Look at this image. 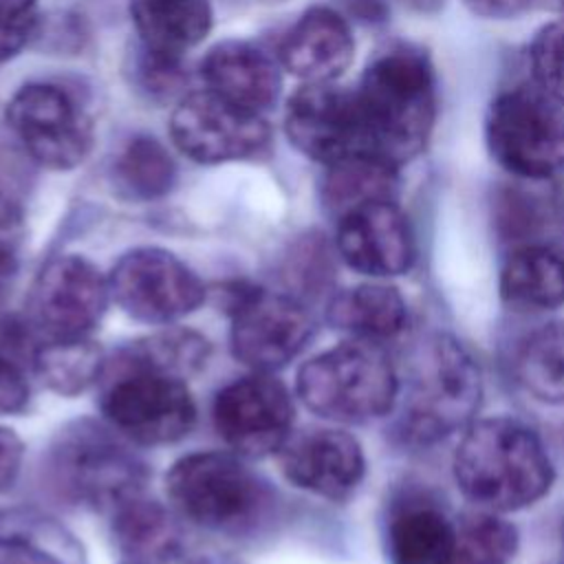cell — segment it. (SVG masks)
<instances>
[{"mask_svg":"<svg viewBox=\"0 0 564 564\" xmlns=\"http://www.w3.org/2000/svg\"><path fill=\"white\" fill-rule=\"evenodd\" d=\"M176 183V165L167 148L150 137H132L115 161V185L130 200H156Z\"/></svg>","mask_w":564,"mask_h":564,"instance_id":"obj_30","label":"cell"},{"mask_svg":"<svg viewBox=\"0 0 564 564\" xmlns=\"http://www.w3.org/2000/svg\"><path fill=\"white\" fill-rule=\"evenodd\" d=\"M7 123L24 152L46 170H73L90 154L93 121L62 86L31 82L7 104Z\"/></svg>","mask_w":564,"mask_h":564,"instance_id":"obj_12","label":"cell"},{"mask_svg":"<svg viewBox=\"0 0 564 564\" xmlns=\"http://www.w3.org/2000/svg\"><path fill=\"white\" fill-rule=\"evenodd\" d=\"M31 386L18 359L0 352V414H15L26 408Z\"/></svg>","mask_w":564,"mask_h":564,"instance_id":"obj_35","label":"cell"},{"mask_svg":"<svg viewBox=\"0 0 564 564\" xmlns=\"http://www.w3.org/2000/svg\"><path fill=\"white\" fill-rule=\"evenodd\" d=\"M284 128L289 141L304 156L324 165L372 154L357 93L333 84H306L300 88L289 99Z\"/></svg>","mask_w":564,"mask_h":564,"instance_id":"obj_15","label":"cell"},{"mask_svg":"<svg viewBox=\"0 0 564 564\" xmlns=\"http://www.w3.org/2000/svg\"><path fill=\"white\" fill-rule=\"evenodd\" d=\"M106 361L104 348L90 337L35 344L31 359L42 383L62 397H77L99 383Z\"/></svg>","mask_w":564,"mask_h":564,"instance_id":"obj_27","label":"cell"},{"mask_svg":"<svg viewBox=\"0 0 564 564\" xmlns=\"http://www.w3.org/2000/svg\"><path fill=\"white\" fill-rule=\"evenodd\" d=\"M121 564H143V562H134V560H123Z\"/></svg>","mask_w":564,"mask_h":564,"instance_id":"obj_39","label":"cell"},{"mask_svg":"<svg viewBox=\"0 0 564 564\" xmlns=\"http://www.w3.org/2000/svg\"><path fill=\"white\" fill-rule=\"evenodd\" d=\"M229 350L251 372H275L293 361L313 337L306 304L289 293L236 282L227 291Z\"/></svg>","mask_w":564,"mask_h":564,"instance_id":"obj_8","label":"cell"},{"mask_svg":"<svg viewBox=\"0 0 564 564\" xmlns=\"http://www.w3.org/2000/svg\"><path fill=\"white\" fill-rule=\"evenodd\" d=\"M170 137L194 163L218 165L262 154L271 130L262 115L238 108L205 88L178 101L170 119Z\"/></svg>","mask_w":564,"mask_h":564,"instance_id":"obj_14","label":"cell"},{"mask_svg":"<svg viewBox=\"0 0 564 564\" xmlns=\"http://www.w3.org/2000/svg\"><path fill=\"white\" fill-rule=\"evenodd\" d=\"M40 0H0V64L13 59L37 29Z\"/></svg>","mask_w":564,"mask_h":564,"instance_id":"obj_34","label":"cell"},{"mask_svg":"<svg viewBox=\"0 0 564 564\" xmlns=\"http://www.w3.org/2000/svg\"><path fill=\"white\" fill-rule=\"evenodd\" d=\"M352 55V31L330 7L304 11L280 46L282 66L308 84L335 82L350 66Z\"/></svg>","mask_w":564,"mask_h":564,"instance_id":"obj_18","label":"cell"},{"mask_svg":"<svg viewBox=\"0 0 564 564\" xmlns=\"http://www.w3.org/2000/svg\"><path fill=\"white\" fill-rule=\"evenodd\" d=\"M110 425L90 419L64 425L46 454L51 487L68 502L112 513L143 494L145 463Z\"/></svg>","mask_w":564,"mask_h":564,"instance_id":"obj_4","label":"cell"},{"mask_svg":"<svg viewBox=\"0 0 564 564\" xmlns=\"http://www.w3.org/2000/svg\"><path fill=\"white\" fill-rule=\"evenodd\" d=\"M397 189V165L372 156L357 154L326 165L322 198L330 214L341 218L346 212L372 203L392 200Z\"/></svg>","mask_w":564,"mask_h":564,"instance_id":"obj_26","label":"cell"},{"mask_svg":"<svg viewBox=\"0 0 564 564\" xmlns=\"http://www.w3.org/2000/svg\"><path fill=\"white\" fill-rule=\"evenodd\" d=\"M0 522V564H84L70 535L51 520L7 518Z\"/></svg>","mask_w":564,"mask_h":564,"instance_id":"obj_29","label":"cell"},{"mask_svg":"<svg viewBox=\"0 0 564 564\" xmlns=\"http://www.w3.org/2000/svg\"><path fill=\"white\" fill-rule=\"evenodd\" d=\"M200 75L207 90L258 115L278 101L282 88L275 62L242 40H225L212 46L203 57Z\"/></svg>","mask_w":564,"mask_h":564,"instance_id":"obj_19","label":"cell"},{"mask_svg":"<svg viewBox=\"0 0 564 564\" xmlns=\"http://www.w3.org/2000/svg\"><path fill=\"white\" fill-rule=\"evenodd\" d=\"M516 377L535 401L564 405V322L527 335L516 357Z\"/></svg>","mask_w":564,"mask_h":564,"instance_id":"obj_28","label":"cell"},{"mask_svg":"<svg viewBox=\"0 0 564 564\" xmlns=\"http://www.w3.org/2000/svg\"><path fill=\"white\" fill-rule=\"evenodd\" d=\"M110 520L112 535L128 560L152 564L167 560L178 546V527L172 513L145 494L119 505Z\"/></svg>","mask_w":564,"mask_h":564,"instance_id":"obj_25","label":"cell"},{"mask_svg":"<svg viewBox=\"0 0 564 564\" xmlns=\"http://www.w3.org/2000/svg\"><path fill=\"white\" fill-rule=\"evenodd\" d=\"M101 379V414L126 441L156 447L192 432L196 401L185 379L152 370H108Z\"/></svg>","mask_w":564,"mask_h":564,"instance_id":"obj_7","label":"cell"},{"mask_svg":"<svg viewBox=\"0 0 564 564\" xmlns=\"http://www.w3.org/2000/svg\"><path fill=\"white\" fill-rule=\"evenodd\" d=\"M24 236V214L15 200L0 194V258H18Z\"/></svg>","mask_w":564,"mask_h":564,"instance_id":"obj_36","label":"cell"},{"mask_svg":"<svg viewBox=\"0 0 564 564\" xmlns=\"http://www.w3.org/2000/svg\"><path fill=\"white\" fill-rule=\"evenodd\" d=\"M482 379L469 350L447 335H432L414 348L401 430L410 441L434 443L465 430L478 412Z\"/></svg>","mask_w":564,"mask_h":564,"instance_id":"obj_5","label":"cell"},{"mask_svg":"<svg viewBox=\"0 0 564 564\" xmlns=\"http://www.w3.org/2000/svg\"><path fill=\"white\" fill-rule=\"evenodd\" d=\"M476 15L491 20H507L529 11L535 0H463Z\"/></svg>","mask_w":564,"mask_h":564,"instance_id":"obj_38","label":"cell"},{"mask_svg":"<svg viewBox=\"0 0 564 564\" xmlns=\"http://www.w3.org/2000/svg\"><path fill=\"white\" fill-rule=\"evenodd\" d=\"M108 286L110 297L128 317L159 326L187 317L207 295L196 271L161 247L126 251L108 273Z\"/></svg>","mask_w":564,"mask_h":564,"instance_id":"obj_11","label":"cell"},{"mask_svg":"<svg viewBox=\"0 0 564 564\" xmlns=\"http://www.w3.org/2000/svg\"><path fill=\"white\" fill-rule=\"evenodd\" d=\"M452 467L460 491L478 509L496 513L538 502L553 482L542 438L509 416L471 421L463 430Z\"/></svg>","mask_w":564,"mask_h":564,"instance_id":"obj_1","label":"cell"},{"mask_svg":"<svg viewBox=\"0 0 564 564\" xmlns=\"http://www.w3.org/2000/svg\"><path fill=\"white\" fill-rule=\"evenodd\" d=\"M454 531V564H509L518 551L516 527L496 511L465 513Z\"/></svg>","mask_w":564,"mask_h":564,"instance_id":"obj_31","label":"cell"},{"mask_svg":"<svg viewBox=\"0 0 564 564\" xmlns=\"http://www.w3.org/2000/svg\"><path fill=\"white\" fill-rule=\"evenodd\" d=\"M328 324L348 339L383 344L394 339L408 322L401 293L383 282H364L335 293L326 306Z\"/></svg>","mask_w":564,"mask_h":564,"instance_id":"obj_21","label":"cell"},{"mask_svg":"<svg viewBox=\"0 0 564 564\" xmlns=\"http://www.w3.org/2000/svg\"><path fill=\"white\" fill-rule=\"evenodd\" d=\"M454 522L430 502H403L388 520L390 564H454Z\"/></svg>","mask_w":564,"mask_h":564,"instance_id":"obj_22","label":"cell"},{"mask_svg":"<svg viewBox=\"0 0 564 564\" xmlns=\"http://www.w3.org/2000/svg\"><path fill=\"white\" fill-rule=\"evenodd\" d=\"M500 295L522 311H551L564 304V256L551 247H518L500 271Z\"/></svg>","mask_w":564,"mask_h":564,"instance_id":"obj_24","label":"cell"},{"mask_svg":"<svg viewBox=\"0 0 564 564\" xmlns=\"http://www.w3.org/2000/svg\"><path fill=\"white\" fill-rule=\"evenodd\" d=\"M212 357L209 339L185 326H165L121 346L108 361L106 370H152L178 379L198 375Z\"/></svg>","mask_w":564,"mask_h":564,"instance_id":"obj_23","label":"cell"},{"mask_svg":"<svg viewBox=\"0 0 564 564\" xmlns=\"http://www.w3.org/2000/svg\"><path fill=\"white\" fill-rule=\"evenodd\" d=\"M355 93L375 156L399 167L425 148L436 119V88L423 55L410 48L379 55Z\"/></svg>","mask_w":564,"mask_h":564,"instance_id":"obj_2","label":"cell"},{"mask_svg":"<svg viewBox=\"0 0 564 564\" xmlns=\"http://www.w3.org/2000/svg\"><path fill=\"white\" fill-rule=\"evenodd\" d=\"M108 300V275L88 258L64 253L35 275L24 302V324L35 344L86 339L99 326Z\"/></svg>","mask_w":564,"mask_h":564,"instance_id":"obj_9","label":"cell"},{"mask_svg":"<svg viewBox=\"0 0 564 564\" xmlns=\"http://www.w3.org/2000/svg\"><path fill=\"white\" fill-rule=\"evenodd\" d=\"M562 4H564V0H562Z\"/></svg>","mask_w":564,"mask_h":564,"instance_id":"obj_40","label":"cell"},{"mask_svg":"<svg viewBox=\"0 0 564 564\" xmlns=\"http://www.w3.org/2000/svg\"><path fill=\"white\" fill-rule=\"evenodd\" d=\"M533 79L544 95L564 101V20L544 24L529 48Z\"/></svg>","mask_w":564,"mask_h":564,"instance_id":"obj_33","label":"cell"},{"mask_svg":"<svg viewBox=\"0 0 564 564\" xmlns=\"http://www.w3.org/2000/svg\"><path fill=\"white\" fill-rule=\"evenodd\" d=\"M335 249L357 273L392 278L414 262V234L394 200H372L337 218Z\"/></svg>","mask_w":564,"mask_h":564,"instance_id":"obj_17","label":"cell"},{"mask_svg":"<svg viewBox=\"0 0 564 564\" xmlns=\"http://www.w3.org/2000/svg\"><path fill=\"white\" fill-rule=\"evenodd\" d=\"M284 478L326 500L348 498L366 474V456L359 441L339 427H308L291 434L278 452Z\"/></svg>","mask_w":564,"mask_h":564,"instance_id":"obj_16","label":"cell"},{"mask_svg":"<svg viewBox=\"0 0 564 564\" xmlns=\"http://www.w3.org/2000/svg\"><path fill=\"white\" fill-rule=\"evenodd\" d=\"M24 458L22 438L11 430L0 425V494L11 489L20 476Z\"/></svg>","mask_w":564,"mask_h":564,"instance_id":"obj_37","label":"cell"},{"mask_svg":"<svg viewBox=\"0 0 564 564\" xmlns=\"http://www.w3.org/2000/svg\"><path fill=\"white\" fill-rule=\"evenodd\" d=\"M542 90L513 88L487 112V145L509 174L542 181L564 170V119Z\"/></svg>","mask_w":564,"mask_h":564,"instance_id":"obj_10","label":"cell"},{"mask_svg":"<svg viewBox=\"0 0 564 564\" xmlns=\"http://www.w3.org/2000/svg\"><path fill=\"white\" fill-rule=\"evenodd\" d=\"M293 397L273 372H251L220 388L212 403L214 430L242 458L278 454L293 434Z\"/></svg>","mask_w":564,"mask_h":564,"instance_id":"obj_13","label":"cell"},{"mask_svg":"<svg viewBox=\"0 0 564 564\" xmlns=\"http://www.w3.org/2000/svg\"><path fill=\"white\" fill-rule=\"evenodd\" d=\"M130 18L152 57L181 62L212 29L209 0H130Z\"/></svg>","mask_w":564,"mask_h":564,"instance_id":"obj_20","label":"cell"},{"mask_svg":"<svg viewBox=\"0 0 564 564\" xmlns=\"http://www.w3.org/2000/svg\"><path fill=\"white\" fill-rule=\"evenodd\" d=\"M295 392L319 419L366 423L394 408L399 375L379 344L346 339L300 366Z\"/></svg>","mask_w":564,"mask_h":564,"instance_id":"obj_6","label":"cell"},{"mask_svg":"<svg viewBox=\"0 0 564 564\" xmlns=\"http://www.w3.org/2000/svg\"><path fill=\"white\" fill-rule=\"evenodd\" d=\"M165 494L174 511L192 524L242 535L253 531L271 511L269 482L234 452H192L165 474Z\"/></svg>","mask_w":564,"mask_h":564,"instance_id":"obj_3","label":"cell"},{"mask_svg":"<svg viewBox=\"0 0 564 564\" xmlns=\"http://www.w3.org/2000/svg\"><path fill=\"white\" fill-rule=\"evenodd\" d=\"M284 280L289 289H293L289 295L304 304L306 297H317L330 289L335 280V262L322 234L308 231L291 245L284 258Z\"/></svg>","mask_w":564,"mask_h":564,"instance_id":"obj_32","label":"cell"}]
</instances>
